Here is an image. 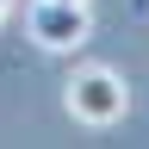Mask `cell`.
Instances as JSON below:
<instances>
[{"label": "cell", "mask_w": 149, "mask_h": 149, "mask_svg": "<svg viewBox=\"0 0 149 149\" xmlns=\"http://www.w3.org/2000/svg\"><path fill=\"white\" fill-rule=\"evenodd\" d=\"M62 106H68V118H74V124L106 130V124H118L124 112H130V81H124L118 68H106V62H87V68H74V74H68Z\"/></svg>", "instance_id": "cell-1"}, {"label": "cell", "mask_w": 149, "mask_h": 149, "mask_svg": "<svg viewBox=\"0 0 149 149\" xmlns=\"http://www.w3.org/2000/svg\"><path fill=\"white\" fill-rule=\"evenodd\" d=\"M25 31H31L44 50H81V44H87V31H93L87 0H31Z\"/></svg>", "instance_id": "cell-2"}, {"label": "cell", "mask_w": 149, "mask_h": 149, "mask_svg": "<svg viewBox=\"0 0 149 149\" xmlns=\"http://www.w3.org/2000/svg\"><path fill=\"white\" fill-rule=\"evenodd\" d=\"M130 13H137V19H149V0H130Z\"/></svg>", "instance_id": "cell-3"}, {"label": "cell", "mask_w": 149, "mask_h": 149, "mask_svg": "<svg viewBox=\"0 0 149 149\" xmlns=\"http://www.w3.org/2000/svg\"><path fill=\"white\" fill-rule=\"evenodd\" d=\"M6 6H13V0H0V19H6Z\"/></svg>", "instance_id": "cell-4"}]
</instances>
